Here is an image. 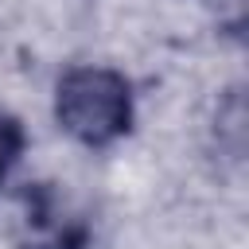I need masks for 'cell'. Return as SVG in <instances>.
I'll use <instances>...</instances> for the list:
<instances>
[{"label": "cell", "instance_id": "3", "mask_svg": "<svg viewBox=\"0 0 249 249\" xmlns=\"http://www.w3.org/2000/svg\"><path fill=\"white\" fill-rule=\"evenodd\" d=\"M23 152H27V128H23V121H19L12 109L0 105V187H4V183L12 179V171L19 167Z\"/></svg>", "mask_w": 249, "mask_h": 249}, {"label": "cell", "instance_id": "1", "mask_svg": "<svg viewBox=\"0 0 249 249\" xmlns=\"http://www.w3.org/2000/svg\"><path fill=\"white\" fill-rule=\"evenodd\" d=\"M54 124L89 152L113 148L136 124L132 82L97 62H82L58 74L54 82Z\"/></svg>", "mask_w": 249, "mask_h": 249}, {"label": "cell", "instance_id": "2", "mask_svg": "<svg viewBox=\"0 0 249 249\" xmlns=\"http://www.w3.org/2000/svg\"><path fill=\"white\" fill-rule=\"evenodd\" d=\"M19 233L16 249H89L93 218L54 187V183H23L19 187Z\"/></svg>", "mask_w": 249, "mask_h": 249}]
</instances>
